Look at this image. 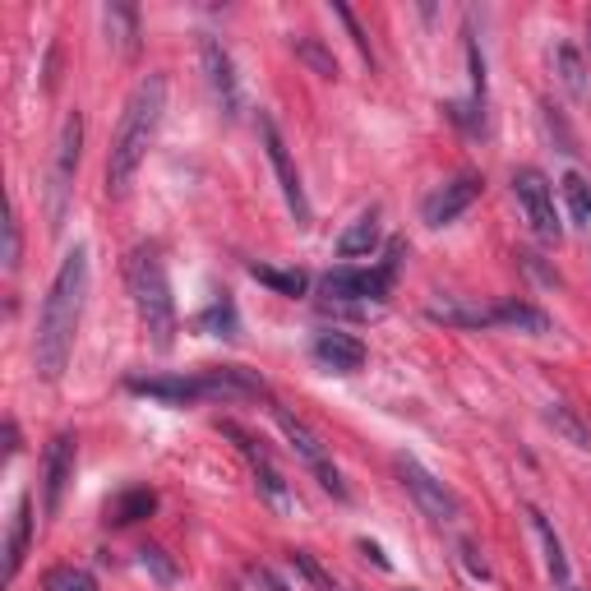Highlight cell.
Here are the masks:
<instances>
[{
  "label": "cell",
  "mask_w": 591,
  "mask_h": 591,
  "mask_svg": "<svg viewBox=\"0 0 591 591\" xmlns=\"http://www.w3.org/2000/svg\"><path fill=\"white\" fill-rule=\"evenodd\" d=\"M199 328L213 333V338H236V305H231L227 296H218V301L199 314Z\"/></svg>",
  "instance_id": "cell-30"
},
{
  "label": "cell",
  "mask_w": 591,
  "mask_h": 591,
  "mask_svg": "<svg viewBox=\"0 0 591 591\" xmlns=\"http://www.w3.org/2000/svg\"><path fill=\"white\" fill-rule=\"evenodd\" d=\"M458 550H462V564H467L471 573H476V578H490V568H485V559L476 555V545H471V541H462Z\"/></svg>",
  "instance_id": "cell-36"
},
{
  "label": "cell",
  "mask_w": 591,
  "mask_h": 591,
  "mask_svg": "<svg viewBox=\"0 0 591 591\" xmlns=\"http://www.w3.org/2000/svg\"><path fill=\"white\" fill-rule=\"evenodd\" d=\"M5 268H19V213L14 208L5 218Z\"/></svg>",
  "instance_id": "cell-34"
},
{
  "label": "cell",
  "mask_w": 591,
  "mask_h": 591,
  "mask_svg": "<svg viewBox=\"0 0 591 591\" xmlns=\"http://www.w3.org/2000/svg\"><path fill=\"white\" fill-rule=\"evenodd\" d=\"M398 259H402V245L388 250V259L379 268H333L324 273L319 291H324L328 301H388V291H393V278H398Z\"/></svg>",
  "instance_id": "cell-4"
},
{
  "label": "cell",
  "mask_w": 591,
  "mask_h": 591,
  "mask_svg": "<svg viewBox=\"0 0 591 591\" xmlns=\"http://www.w3.org/2000/svg\"><path fill=\"white\" fill-rule=\"evenodd\" d=\"M273 421H278V430L282 435H287V444L296 448V453H301L305 462H310L314 471H319V485H324L328 495H338V499H347L351 490L347 485H342V476H338V467H333V462H328V453H324V444H319V439H314V430L305 421H296V416H291L287 407H273Z\"/></svg>",
  "instance_id": "cell-8"
},
{
  "label": "cell",
  "mask_w": 591,
  "mask_h": 591,
  "mask_svg": "<svg viewBox=\"0 0 591 591\" xmlns=\"http://www.w3.org/2000/svg\"><path fill=\"white\" fill-rule=\"evenodd\" d=\"M162 111H167V79L162 74H148L139 79L121 111V125H116V139H111L107 153V194H130L134 176L144 167L148 144H153L157 125H162Z\"/></svg>",
  "instance_id": "cell-2"
},
{
  "label": "cell",
  "mask_w": 591,
  "mask_h": 591,
  "mask_svg": "<svg viewBox=\"0 0 591 591\" xmlns=\"http://www.w3.org/2000/svg\"><path fill=\"white\" fill-rule=\"evenodd\" d=\"M513 199H518L527 227L536 231V241L559 245L564 227H559V213H555V185L545 181L536 167H522V171H513Z\"/></svg>",
  "instance_id": "cell-5"
},
{
  "label": "cell",
  "mask_w": 591,
  "mask_h": 591,
  "mask_svg": "<svg viewBox=\"0 0 591 591\" xmlns=\"http://www.w3.org/2000/svg\"><path fill=\"white\" fill-rule=\"evenodd\" d=\"M139 564H144L157 582H176V564H171L167 550H157V545H144V550H139Z\"/></svg>",
  "instance_id": "cell-32"
},
{
  "label": "cell",
  "mask_w": 591,
  "mask_h": 591,
  "mask_svg": "<svg viewBox=\"0 0 591 591\" xmlns=\"http://www.w3.org/2000/svg\"><path fill=\"white\" fill-rule=\"evenodd\" d=\"M199 384H204V402H236L268 393L264 379L245 365H208V370H199Z\"/></svg>",
  "instance_id": "cell-13"
},
{
  "label": "cell",
  "mask_w": 591,
  "mask_h": 591,
  "mask_svg": "<svg viewBox=\"0 0 591 591\" xmlns=\"http://www.w3.org/2000/svg\"><path fill=\"white\" fill-rule=\"evenodd\" d=\"M495 324L513 328V333H527V338H545V333L555 328L541 305H527V301H499L495 305Z\"/></svg>",
  "instance_id": "cell-18"
},
{
  "label": "cell",
  "mask_w": 591,
  "mask_h": 591,
  "mask_svg": "<svg viewBox=\"0 0 591 591\" xmlns=\"http://www.w3.org/2000/svg\"><path fill=\"white\" fill-rule=\"evenodd\" d=\"M291 564H296V573H301V578L310 582L314 591H342L338 582H333V578L324 573V568H319V559H314L310 550H291Z\"/></svg>",
  "instance_id": "cell-31"
},
{
  "label": "cell",
  "mask_w": 591,
  "mask_h": 591,
  "mask_svg": "<svg viewBox=\"0 0 591 591\" xmlns=\"http://www.w3.org/2000/svg\"><path fill=\"white\" fill-rule=\"evenodd\" d=\"M222 435H227V439H236V444H241V453H245V458H250V462H268V453H264V448H259V439H254V435H245L241 425L222 421Z\"/></svg>",
  "instance_id": "cell-33"
},
{
  "label": "cell",
  "mask_w": 591,
  "mask_h": 591,
  "mask_svg": "<svg viewBox=\"0 0 591 591\" xmlns=\"http://www.w3.org/2000/svg\"><path fill=\"white\" fill-rule=\"evenodd\" d=\"M374 245H379V213H361V218H356L338 236V254H342V259H361V254H370Z\"/></svg>",
  "instance_id": "cell-22"
},
{
  "label": "cell",
  "mask_w": 591,
  "mask_h": 591,
  "mask_svg": "<svg viewBox=\"0 0 591 591\" xmlns=\"http://www.w3.org/2000/svg\"><path fill=\"white\" fill-rule=\"evenodd\" d=\"M199 61H204L208 93H213V102L222 107V116H241V79H236L231 51L222 47L218 37H204V42H199Z\"/></svg>",
  "instance_id": "cell-9"
},
{
  "label": "cell",
  "mask_w": 591,
  "mask_h": 591,
  "mask_svg": "<svg viewBox=\"0 0 591 591\" xmlns=\"http://www.w3.org/2000/svg\"><path fill=\"white\" fill-rule=\"evenodd\" d=\"M398 476H402V485H407V495L416 499V508H421L430 522H453L462 513V504H458V495L448 490L439 476H430V471L421 467L416 458H407V453H398Z\"/></svg>",
  "instance_id": "cell-7"
},
{
  "label": "cell",
  "mask_w": 591,
  "mask_h": 591,
  "mask_svg": "<svg viewBox=\"0 0 591 591\" xmlns=\"http://www.w3.org/2000/svg\"><path fill=\"white\" fill-rule=\"evenodd\" d=\"M531 527H536V536H541L545 545V568H550V578L559 582L564 591H573V573H568V555H564V541L555 536V527H550V518H545L541 508H527Z\"/></svg>",
  "instance_id": "cell-19"
},
{
  "label": "cell",
  "mask_w": 591,
  "mask_h": 591,
  "mask_svg": "<svg viewBox=\"0 0 591 591\" xmlns=\"http://www.w3.org/2000/svg\"><path fill=\"white\" fill-rule=\"evenodd\" d=\"M314 361L333 374H356L365 365V342L351 338V333H338V328H333V333H319V338H314Z\"/></svg>",
  "instance_id": "cell-15"
},
{
  "label": "cell",
  "mask_w": 591,
  "mask_h": 591,
  "mask_svg": "<svg viewBox=\"0 0 591 591\" xmlns=\"http://www.w3.org/2000/svg\"><path fill=\"white\" fill-rule=\"evenodd\" d=\"M587 37H591V28H587Z\"/></svg>",
  "instance_id": "cell-40"
},
{
  "label": "cell",
  "mask_w": 591,
  "mask_h": 591,
  "mask_svg": "<svg viewBox=\"0 0 591 591\" xmlns=\"http://www.w3.org/2000/svg\"><path fill=\"white\" fill-rule=\"evenodd\" d=\"M157 508V495L148 490V485H134V490H121V495L107 504V522L111 527H130V522L148 518Z\"/></svg>",
  "instance_id": "cell-20"
},
{
  "label": "cell",
  "mask_w": 591,
  "mask_h": 591,
  "mask_svg": "<svg viewBox=\"0 0 591 591\" xmlns=\"http://www.w3.org/2000/svg\"><path fill=\"white\" fill-rule=\"evenodd\" d=\"M559 185H564V199H568L573 222H578V227H591V181H582L578 171H568Z\"/></svg>",
  "instance_id": "cell-29"
},
{
  "label": "cell",
  "mask_w": 591,
  "mask_h": 591,
  "mask_svg": "<svg viewBox=\"0 0 591 591\" xmlns=\"http://www.w3.org/2000/svg\"><path fill=\"white\" fill-rule=\"evenodd\" d=\"M291 51H296V61L310 65L319 79H338V61H333V51H328L319 37H296V42H291Z\"/></svg>",
  "instance_id": "cell-27"
},
{
  "label": "cell",
  "mask_w": 591,
  "mask_h": 591,
  "mask_svg": "<svg viewBox=\"0 0 591 591\" xmlns=\"http://www.w3.org/2000/svg\"><path fill=\"white\" fill-rule=\"evenodd\" d=\"M250 582H254L259 591H287L278 578H273V568H264V564H254V568H250Z\"/></svg>",
  "instance_id": "cell-35"
},
{
  "label": "cell",
  "mask_w": 591,
  "mask_h": 591,
  "mask_svg": "<svg viewBox=\"0 0 591 591\" xmlns=\"http://www.w3.org/2000/svg\"><path fill=\"white\" fill-rule=\"evenodd\" d=\"M342 591H351V587H342Z\"/></svg>",
  "instance_id": "cell-38"
},
{
  "label": "cell",
  "mask_w": 591,
  "mask_h": 591,
  "mask_svg": "<svg viewBox=\"0 0 591 591\" xmlns=\"http://www.w3.org/2000/svg\"><path fill=\"white\" fill-rule=\"evenodd\" d=\"M102 19H107L111 42H116L125 56H134V51H139V10H134V5H121V0H111L107 10H102Z\"/></svg>",
  "instance_id": "cell-21"
},
{
  "label": "cell",
  "mask_w": 591,
  "mask_h": 591,
  "mask_svg": "<svg viewBox=\"0 0 591 591\" xmlns=\"http://www.w3.org/2000/svg\"><path fill=\"white\" fill-rule=\"evenodd\" d=\"M407 591H416V587H407Z\"/></svg>",
  "instance_id": "cell-39"
},
{
  "label": "cell",
  "mask_w": 591,
  "mask_h": 591,
  "mask_svg": "<svg viewBox=\"0 0 591 591\" xmlns=\"http://www.w3.org/2000/svg\"><path fill=\"white\" fill-rule=\"evenodd\" d=\"M79 148H84V116L70 111L61 125V139H56V162H51V194H47L51 231H61V222H65L70 185H74V171H79Z\"/></svg>",
  "instance_id": "cell-6"
},
{
  "label": "cell",
  "mask_w": 591,
  "mask_h": 591,
  "mask_svg": "<svg viewBox=\"0 0 591 591\" xmlns=\"http://www.w3.org/2000/svg\"><path fill=\"white\" fill-rule=\"evenodd\" d=\"M28 536H33V499L19 495L14 504V518H10V536H5V578H19L24 568V555H28Z\"/></svg>",
  "instance_id": "cell-17"
},
{
  "label": "cell",
  "mask_w": 591,
  "mask_h": 591,
  "mask_svg": "<svg viewBox=\"0 0 591 591\" xmlns=\"http://www.w3.org/2000/svg\"><path fill=\"white\" fill-rule=\"evenodd\" d=\"M259 134H264V148H268V162H273V176H278V185H282V199H287V208H291V218L301 222H310V204H305V185H301V171L291 167V153H287V144H282V134H278V125L268 121V116H259Z\"/></svg>",
  "instance_id": "cell-10"
},
{
  "label": "cell",
  "mask_w": 591,
  "mask_h": 591,
  "mask_svg": "<svg viewBox=\"0 0 591 591\" xmlns=\"http://www.w3.org/2000/svg\"><path fill=\"white\" fill-rule=\"evenodd\" d=\"M125 282H130L134 310H139V324H144L153 351H171V342H176V301H171L162 250H157V245L130 250V259H125Z\"/></svg>",
  "instance_id": "cell-3"
},
{
  "label": "cell",
  "mask_w": 591,
  "mask_h": 591,
  "mask_svg": "<svg viewBox=\"0 0 591 591\" xmlns=\"http://www.w3.org/2000/svg\"><path fill=\"white\" fill-rule=\"evenodd\" d=\"M481 176L476 171H462V176H453L448 185H439L430 199L421 204V218H425V227H448V222H458L462 213H467L476 199H481Z\"/></svg>",
  "instance_id": "cell-11"
},
{
  "label": "cell",
  "mask_w": 591,
  "mask_h": 591,
  "mask_svg": "<svg viewBox=\"0 0 591 591\" xmlns=\"http://www.w3.org/2000/svg\"><path fill=\"white\" fill-rule=\"evenodd\" d=\"M42 591H97V578L88 568H74V564H56L42 573Z\"/></svg>",
  "instance_id": "cell-28"
},
{
  "label": "cell",
  "mask_w": 591,
  "mask_h": 591,
  "mask_svg": "<svg viewBox=\"0 0 591 591\" xmlns=\"http://www.w3.org/2000/svg\"><path fill=\"white\" fill-rule=\"evenodd\" d=\"M425 319L448 324V328H495V305L462 301V296H444V301L425 305Z\"/></svg>",
  "instance_id": "cell-16"
},
{
  "label": "cell",
  "mask_w": 591,
  "mask_h": 591,
  "mask_svg": "<svg viewBox=\"0 0 591 591\" xmlns=\"http://www.w3.org/2000/svg\"><path fill=\"white\" fill-rule=\"evenodd\" d=\"M254 485H259V495L278 508V513H291V508H296V495H291V485L278 476L273 462H254Z\"/></svg>",
  "instance_id": "cell-25"
},
{
  "label": "cell",
  "mask_w": 591,
  "mask_h": 591,
  "mask_svg": "<svg viewBox=\"0 0 591 591\" xmlns=\"http://www.w3.org/2000/svg\"><path fill=\"white\" fill-rule=\"evenodd\" d=\"M74 481V435H56L42 453V504H47V518L61 513V499Z\"/></svg>",
  "instance_id": "cell-12"
},
{
  "label": "cell",
  "mask_w": 591,
  "mask_h": 591,
  "mask_svg": "<svg viewBox=\"0 0 591 591\" xmlns=\"http://www.w3.org/2000/svg\"><path fill=\"white\" fill-rule=\"evenodd\" d=\"M125 388L139 393V398L167 402V407H190V402H204V384H199V374H190V379H185V374H148V379L130 374Z\"/></svg>",
  "instance_id": "cell-14"
},
{
  "label": "cell",
  "mask_w": 591,
  "mask_h": 591,
  "mask_svg": "<svg viewBox=\"0 0 591 591\" xmlns=\"http://www.w3.org/2000/svg\"><path fill=\"white\" fill-rule=\"evenodd\" d=\"M555 74H559V84L568 88V97H587V65H582L578 47H568V42H559L555 47Z\"/></svg>",
  "instance_id": "cell-23"
},
{
  "label": "cell",
  "mask_w": 591,
  "mask_h": 591,
  "mask_svg": "<svg viewBox=\"0 0 591 591\" xmlns=\"http://www.w3.org/2000/svg\"><path fill=\"white\" fill-rule=\"evenodd\" d=\"M84 301H88V250L74 245L61 259L47 296H42V310H37V333H33L37 379L56 384L65 374L74 351V333H79V319H84Z\"/></svg>",
  "instance_id": "cell-1"
},
{
  "label": "cell",
  "mask_w": 591,
  "mask_h": 591,
  "mask_svg": "<svg viewBox=\"0 0 591 591\" xmlns=\"http://www.w3.org/2000/svg\"><path fill=\"white\" fill-rule=\"evenodd\" d=\"M356 550H361L365 559H374V564H379V568H393V564H388V555H384V550H379V545H374V541H356Z\"/></svg>",
  "instance_id": "cell-37"
},
{
  "label": "cell",
  "mask_w": 591,
  "mask_h": 591,
  "mask_svg": "<svg viewBox=\"0 0 591 591\" xmlns=\"http://www.w3.org/2000/svg\"><path fill=\"white\" fill-rule=\"evenodd\" d=\"M250 278L264 282V287H273L278 296H305V287H310V278H305L301 268H268V264H250Z\"/></svg>",
  "instance_id": "cell-26"
},
{
  "label": "cell",
  "mask_w": 591,
  "mask_h": 591,
  "mask_svg": "<svg viewBox=\"0 0 591 591\" xmlns=\"http://www.w3.org/2000/svg\"><path fill=\"white\" fill-rule=\"evenodd\" d=\"M545 425H550L555 435H564L573 448H582V453L591 448V430L578 421V411L564 407V402H550V407H545Z\"/></svg>",
  "instance_id": "cell-24"
}]
</instances>
